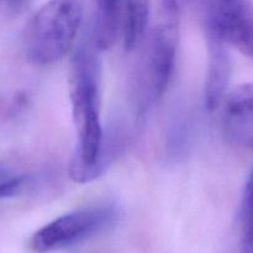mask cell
Here are the masks:
<instances>
[{
    "mask_svg": "<svg viewBox=\"0 0 253 253\" xmlns=\"http://www.w3.org/2000/svg\"><path fill=\"white\" fill-rule=\"evenodd\" d=\"M241 230V253H253V168L242 194Z\"/></svg>",
    "mask_w": 253,
    "mask_h": 253,
    "instance_id": "30bf717a",
    "label": "cell"
},
{
    "mask_svg": "<svg viewBox=\"0 0 253 253\" xmlns=\"http://www.w3.org/2000/svg\"><path fill=\"white\" fill-rule=\"evenodd\" d=\"M83 21V0H48L29 21L25 51L32 63L46 66L72 51Z\"/></svg>",
    "mask_w": 253,
    "mask_h": 253,
    "instance_id": "7a4b0ae2",
    "label": "cell"
},
{
    "mask_svg": "<svg viewBox=\"0 0 253 253\" xmlns=\"http://www.w3.org/2000/svg\"><path fill=\"white\" fill-rule=\"evenodd\" d=\"M0 1H1V0H0Z\"/></svg>",
    "mask_w": 253,
    "mask_h": 253,
    "instance_id": "7c38bea8",
    "label": "cell"
},
{
    "mask_svg": "<svg viewBox=\"0 0 253 253\" xmlns=\"http://www.w3.org/2000/svg\"><path fill=\"white\" fill-rule=\"evenodd\" d=\"M222 124L234 145L253 150V83L237 85L222 100Z\"/></svg>",
    "mask_w": 253,
    "mask_h": 253,
    "instance_id": "8992f818",
    "label": "cell"
},
{
    "mask_svg": "<svg viewBox=\"0 0 253 253\" xmlns=\"http://www.w3.org/2000/svg\"><path fill=\"white\" fill-rule=\"evenodd\" d=\"M95 44H83L74 52L69 73V99L77 130L76 152L69 175L77 183H88L104 172L101 152L104 128L101 125V63Z\"/></svg>",
    "mask_w": 253,
    "mask_h": 253,
    "instance_id": "6da1fadb",
    "label": "cell"
},
{
    "mask_svg": "<svg viewBox=\"0 0 253 253\" xmlns=\"http://www.w3.org/2000/svg\"><path fill=\"white\" fill-rule=\"evenodd\" d=\"M208 36L253 58V7L247 0H204Z\"/></svg>",
    "mask_w": 253,
    "mask_h": 253,
    "instance_id": "5b68a950",
    "label": "cell"
},
{
    "mask_svg": "<svg viewBox=\"0 0 253 253\" xmlns=\"http://www.w3.org/2000/svg\"><path fill=\"white\" fill-rule=\"evenodd\" d=\"M209 57H208L207 78H205V105L214 110L224 100L227 93L231 63L226 44L214 37H209Z\"/></svg>",
    "mask_w": 253,
    "mask_h": 253,
    "instance_id": "52a82bcc",
    "label": "cell"
},
{
    "mask_svg": "<svg viewBox=\"0 0 253 253\" xmlns=\"http://www.w3.org/2000/svg\"><path fill=\"white\" fill-rule=\"evenodd\" d=\"M96 9L94 44L99 51L108 49L115 43L121 25L123 0H94Z\"/></svg>",
    "mask_w": 253,
    "mask_h": 253,
    "instance_id": "9c48e42d",
    "label": "cell"
},
{
    "mask_svg": "<svg viewBox=\"0 0 253 253\" xmlns=\"http://www.w3.org/2000/svg\"><path fill=\"white\" fill-rule=\"evenodd\" d=\"M179 17L178 0H165L146 61L140 113L147 109L146 105L158 100L165 94L172 79L179 40Z\"/></svg>",
    "mask_w": 253,
    "mask_h": 253,
    "instance_id": "277c9868",
    "label": "cell"
},
{
    "mask_svg": "<svg viewBox=\"0 0 253 253\" xmlns=\"http://www.w3.org/2000/svg\"><path fill=\"white\" fill-rule=\"evenodd\" d=\"M24 177L0 167V199L12 197L22 187Z\"/></svg>",
    "mask_w": 253,
    "mask_h": 253,
    "instance_id": "8fae6325",
    "label": "cell"
},
{
    "mask_svg": "<svg viewBox=\"0 0 253 253\" xmlns=\"http://www.w3.org/2000/svg\"><path fill=\"white\" fill-rule=\"evenodd\" d=\"M151 2V0H123L121 29L125 51H135L143 41L150 24Z\"/></svg>",
    "mask_w": 253,
    "mask_h": 253,
    "instance_id": "ba28073f",
    "label": "cell"
},
{
    "mask_svg": "<svg viewBox=\"0 0 253 253\" xmlns=\"http://www.w3.org/2000/svg\"><path fill=\"white\" fill-rule=\"evenodd\" d=\"M120 212L114 204L81 208L61 215L31 236L29 247L35 253H52L69 249L115 226Z\"/></svg>",
    "mask_w": 253,
    "mask_h": 253,
    "instance_id": "3957f363",
    "label": "cell"
}]
</instances>
